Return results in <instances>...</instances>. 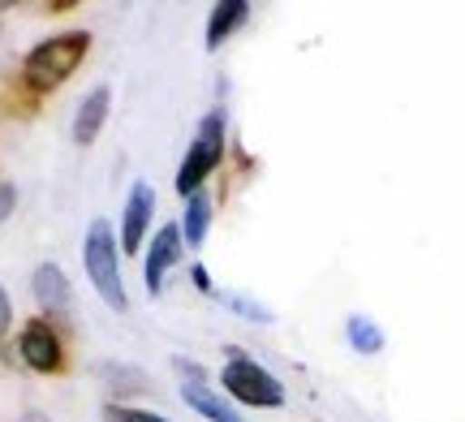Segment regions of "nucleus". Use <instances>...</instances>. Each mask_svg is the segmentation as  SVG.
<instances>
[{
	"label": "nucleus",
	"instance_id": "1",
	"mask_svg": "<svg viewBox=\"0 0 465 422\" xmlns=\"http://www.w3.org/2000/svg\"><path fill=\"white\" fill-rule=\"evenodd\" d=\"M86 48H91V34L86 31H69V34H56V39H44L39 48L26 56V86L35 91H52V86H61L74 74V69L83 65Z\"/></svg>",
	"mask_w": 465,
	"mask_h": 422
},
{
	"label": "nucleus",
	"instance_id": "2",
	"mask_svg": "<svg viewBox=\"0 0 465 422\" xmlns=\"http://www.w3.org/2000/svg\"><path fill=\"white\" fill-rule=\"evenodd\" d=\"M83 259H86V276H91L95 293H100L113 310H125V289H121V268H116L113 229H108L104 220H95V224H91L86 246H83Z\"/></svg>",
	"mask_w": 465,
	"mask_h": 422
},
{
	"label": "nucleus",
	"instance_id": "3",
	"mask_svg": "<svg viewBox=\"0 0 465 422\" xmlns=\"http://www.w3.org/2000/svg\"><path fill=\"white\" fill-rule=\"evenodd\" d=\"M220 155H224V113H207L199 125V134H194V142H190V152H185V164L182 172H177V190L182 194H199L203 190V177L220 164Z\"/></svg>",
	"mask_w": 465,
	"mask_h": 422
},
{
	"label": "nucleus",
	"instance_id": "4",
	"mask_svg": "<svg viewBox=\"0 0 465 422\" xmlns=\"http://www.w3.org/2000/svg\"><path fill=\"white\" fill-rule=\"evenodd\" d=\"M224 388H229V397L246 401V406H284L281 379L267 375L259 362H250V358H242V354L229 358V367H224Z\"/></svg>",
	"mask_w": 465,
	"mask_h": 422
},
{
	"label": "nucleus",
	"instance_id": "5",
	"mask_svg": "<svg viewBox=\"0 0 465 422\" xmlns=\"http://www.w3.org/2000/svg\"><path fill=\"white\" fill-rule=\"evenodd\" d=\"M151 207H155V194H151L147 182H138L130 190V203H125V216H121V241H125V250H138V241L147 233L151 224Z\"/></svg>",
	"mask_w": 465,
	"mask_h": 422
},
{
	"label": "nucleus",
	"instance_id": "6",
	"mask_svg": "<svg viewBox=\"0 0 465 422\" xmlns=\"http://www.w3.org/2000/svg\"><path fill=\"white\" fill-rule=\"evenodd\" d=\"M22 358L31 362L35 371H56L61 367V345H56V332L48 323H26L22 332Z\"/></svg>",
	"mask_w": 465,
	"mask_h": 422
},
{
	"label": "nucleus",
	"instance_id": "7",
	"mask_svg": "<svg viewBox=\"0 0 465 422\" xmlns=\"http://www.w3.org/2000/svg\"><path fill=\"white\" fill-rule=\"evenodd\" d=\"M182 397H185V406L194 409V414H203V418H212V422H242V414H237V409H232L220 392H212L207 384H203V375H199V379H185Z\"/></svg>",
	"mask_w": 465,
	"mask_h": 422
},
{
	"label": "nucleus",
	"instance_id": "8",
	"mask_svg": "<svg viewBox=\"0 0 465 422\" xmlns=\"http://www.w3.org/2000/svg\"><path fill=\"white\" fill-rule=\"evenodd\" d=\"M177 254H182V233L164 224L160 237L151 241V259H147V289L151 293H160V280H164V271L177 263Z\"/></svg>",
	"mask_w": 465,
	"mask_h": 422
},
{
	"label": "nucleus",
	"instance_id": "9",
	"mask_svg": "<svg viewBox=\"0 0 465 422\" xmlns=\"http://www.w3.org/2000/svg\"><path fill=\"white\" fill-rule=\"evenodd\" d=\"M108 100H113V95H108V86H95V91L83 100V108H78L74 138H78L83 147H86V142H95V134L104 130V121H108Z\"/></svg>",
	"mask_w": 465,
	"mask_h": 422
},
{
	"label": "nucleus",
	"instance_id": "10",
	"mask_svg": "<svg viewBox=\"0 0 465 422\" xmlns=\"http://www.w3.org/2000/svg\"><path fill=\"white\" fill-rule=\"evenodd\" d=\"M35 298L48 306V310H65L69 306V280H65V271L56 268V263L35 268Z\"/></svg>",
	"mask_w": 465,
	"mask_h": 422
},
{
	"label": "nucleus",
	"instance_id": "11",
	"mask_svg": "<svg viewBox=\"0 0 465 422\" xmlns=\"http://www.w3.org/2000/svg\"><path fill=\"white\" fill-rule=\"evenodd\" d=\"M246 14H250L246 0H224V5H216L212 26H207V48H220V44L229 39V31H237V26L246 22Z\"/></svg>",
	"mask_w": 465,
	"mask_h": 422
},
{
	"label": "nucleus",
	"instance_id": "12",
	"mask_svg": "<svg viewBox=\"0 0 465 422\" xmlns=\"http://www.w3.org/2000/svg\"><path fill=\"white\" fill-rule=\"evenodd\" d=\"M207 224H212V199L199 190V194L190 199V211H185V241H190L194 250L207 241Z\"/></svg>",
	"mask_w": 465,
	"mask_h": 422
},
{
	"label": "nucleus",
	"instance_id": "13",
	"mask_svg": "<svg viewBox=\"0 0 465 422\" xmlns=\"http://www.w3.org/2000/svg\"><path fill=\"white\" fill-rule=\"evenodd\" d=\"M349 345H353L358 354H375V349H383V332L371 319L353 315V319H349Z\"/></svg>",
	"mask_w": 465,
	"mask_h": 422
},
{
	"label": "nucleus",
	"instance_id": "14",
	"mask_svg": "<svg viewBox=\"0 0 465 422\" xmlns=\"http://www.w3.org/2000/svg\"><path fill=\"white\" fill-rule=\"evenodd\" d=\"M104 422H168V418H160V414H147V409L108 406V409H104Z\"/></svg>",
	"mask_w": 465,
	"mask_h": 422
},
{
	"label": "nucleus",
	"instance_id": "15",
	"mask_svg": "<svg viewBox=\"0 0 465 422\" xmlns=\"http://www.w3.org/2000/svg\"><path fill=\"white\" fill-rule=\"evenodd\" d=\"M224 302L232 306V310H242V315H254V319H267V310H259L254 302H246V298H224Z\"/></svg>",
	"mask_w": 465,
	"mask_h": 422
},
{
	"label": "nucleus",
	"instance_id": "16",
	"mask_svg": "<svg viewBox=\"0 0 465 422\" xmlns=\"http://www.w3.org/2000/svg\"><path fill=\"white\" fill-rule=\"evenodd\" d=\"M9 319H14V310H9V298H5V289H0V337H5Z\"/></svg>",
	"mask_w": 465,
	"mask_h": 422
},
{
	"label": "nucleus",
	"instance_id": "17",
	"mask_svg": "<svg viewBox=\"0 0 465 422\" xmlns=\"http://www.w3.org/2000/svg\"><path fill=\"white\" fill-rule=\"evenodd\" d=\"M9 211H14V190H9V186H0V220L9 216Z\"/></svg>",
	"mask_w": 465,
	"mask_h": 422
}]
</instances>
